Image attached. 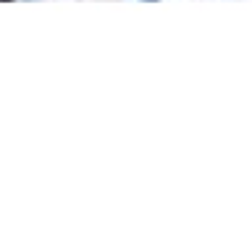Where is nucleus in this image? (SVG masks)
I'll return each instance as SVG.
<instances>
[{
    "instance_id": "f257e3e1",
    "label": "nucleus",
    "mask_w": 252,
    "mask_h": 252,
    "mask_svg": "<svg viewBox=\"0 0 252 252\" xmlns=\"http://www.w3.org/2000/svg\"><path fill=\"white\" fill-rule=\"evenodd\" d=\"M142 3H160V0H142Z\"/></svg>"
},
{
    "instance_id": "f03ea898",
    "label": "nucleus",
    "mask_w": 252,
    "mask_h": 252,
    "mask_svg": "<svg viewBox=\"0 0 252 252\" xmlns=\"http://www.w3.org/2000/svg\"><path fill=\"white\" fill-rule=\"evenodd\" d=\"M0 3H13V0H0Z\"/></svg>"
}]
</instances>
